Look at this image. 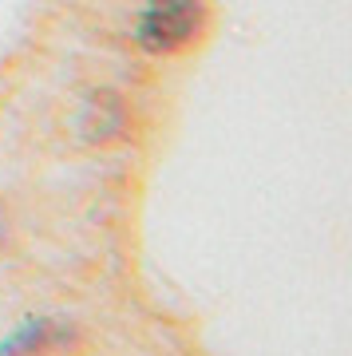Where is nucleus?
Returning <instances> with one entry per match:
<instances>
[{
  "label": "nucleus",
  "mask_w": 352,
  "mask_h": 356,
  "mask_svg": "<svg viewBox=\"0 0 352 356\" xmlns=\"http://www.w3.org/2000/svg\"><path fill=\"white\" fill-rule=\"evenodd\" d=\"M206 24V4L202 0H147L138 16V44L151 56H170L198 40Z\"/></svg>",
  "instance_id": "obj_1"
}]
</instances>
